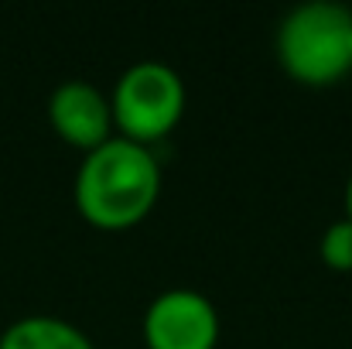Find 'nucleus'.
Masks as SVG:
<instances>
[{"label": "nucleus", "mask_w": 352, "mask_h": 349, "mask_svg": "<svg viewBox=\"0 0 352 349\" xmlns=\"http://www.w3.org/2000/svg\"><path fill=\"white\" fill-rule=\"evenodd\" d=\"M161 195V165L147 144L110 137L86 151L76 171V206L100 230L140 223Z\"/></svg>", "instance_id": "f257e3e1"}, {"label": "nucleus", "mask_w": 352, "mask_h": 349, "mask_svg": "<svg viewBox=\"0 0 352 349\" xmlns=\"http://www.w3.org/2000/svg\"><path fill=\"white\" fill-rule=\"evenodd\" d=\"M352 10L339 0H305L277 28V59L305 86H332L352 69Z\"/></svg>", "instance_id": "f03ea898"}, {"label": "nucleus", "mask_w": 352, "mask_h": 349, "mask_svg": "<svg viewBox=\"0 0 352 349\" xmlns=\"http://www.w3.org/2000/svg\"><path fill=\"white\" fill-rule=\"evenodd\" d=\"M185 100H188L185 83L168 62L140 59L117 79L110 107H113V123L123 130V137L151 144L182 120Z\"/></svg>", "instance_id": "7ed1b4c3"}, {"label": "nucleus", "mask_w": 352, "mask_h": 349, "mask_svg": "<svg viewBox=\"0 0 352 349\" xmlns=\"http://www.w3.org/2000/svg\"><path fill=\"white\" fill-rule=\"evenodd\" d=\"M147 349H216L219 312L195 288H168L144 312Z\"/></svg>", "instance_id": "20e7f679"}, {"label": "nucleus", "mask_w": 352, "mask_h": 349, "mask_svg": "<svg viewBox=\"0 0 352 349\" xmlns=\"http://www.w3.org/2000/svg\"><path fill=\"white\" fill-rule=\"evenodd\" d=\"M48 120L62 134V140L93 151L103 140H110L113 127V107L110 96L89 83V79H65L48 96Z\"/></svg>", "instance_id": "39448f33"}, {"label": "nucleus", "mask_w": 352, "mask_h": 349, "mask_svg": "<svg viewBox=\"0 0 352 349\" xmlns=\"http://www.w3.org/2000/svg\"><path fill=\"white\" fill-rule=\"evenodd\" d=\"M0 349H96L93 339L69 319L24 315L0 332Z\"/></svg>", "instance_id": "423d86ee"}, {"label": "nucleus", "mask_w": 352, "mask_h": 349, "mask_svg": "<svg viewBox=\"0 0 352 349\" xmlns=\"http://www.w3.org/2000/svg\"><path fill=\"white\" fill-rule=\"evenodd\" d=\"M318 253L332 271H352V220H336L318 240Z\"/></svg>", "instance_id": "0eeeda50"}, {"label": "nucleus", "mask_w": 352, "mask_h": 349, "mask_svg": "<svg viewBox=\"0 0 352 349\" xmlns=\"http://www.w3.org/2000/svg\"><path fill=\"white\" fill-rule=\"evenodd\" d=\"M346 216L352 220V175H349V182H346Z\"/></svg>", "instance_id": "6e6552de"}, {"label": "nucleus", "mask_w": 352, "mask_h": 349, "mask_svg": "<svg viewBox=\"0 0 352 349\" xmlns=\"http://www.w3.org/2000/svg\"><path fill=\"white\" fill-rule=\"evenodd\" d=\"M349 55H352V38H349Z\"/></svg>", "instance_id": "1a4fd4ad"}]
</instances>
